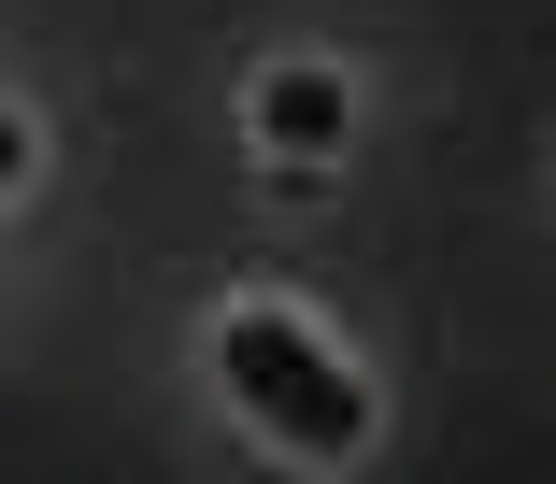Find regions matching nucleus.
Instances as JSON below:
<instances>
[{"instance_id": "nucleus-2", "label": "nucleus", "mask_w": 556, "mask_h": 484, "mask_svg": "<svg viewBox=\"0 0 556 484\" xmlns=\"http://www.w3.org/2000/svg\"><path fill=\"white\" fill-rule=\"evenodd\" d=\"M243 114H257V143H271V171H286V186L343 171V143H357V86L328 72V58H271Z\"/></svg>"}, {"instance_id": "nucleus-3", "label": "nucleus", "mask_w": 556, "mask_h": 484, "mask_svg": "<svg viewBox=\"0 0 556 484\" xmlns=\"http://www.w3.org/2000/svg\"><path fill=\"white\" fill-rule=\"evenodd\" d=\"M29 171H43V129H29V114H15V100H0V200H15Z\"/></svg>"}, {"instance_id": "nucleus-1", "label": "nucleus", "mask_w": 556, "mask_h": 484, "mask_svg": "<svg viewBox=\"0 0 556 484\" xmlns=\"http://www.w3.org/2000/svg\"><path fill=\"white\" fill-rule=\"evenodd\" d=\"M214 371H229V399L300 456V470H343V456H371V385L328 356L300 314H271V300H243V314H214Z\"/></svg>"}]
</instances>
